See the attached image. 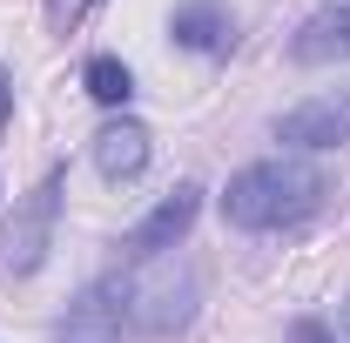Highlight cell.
<instances>
[{
  "label": "cell",
  "instance_id": "obj_1",
  "mask_svg": "<svg viewBox=\"0 0 350 343\" xmlns=\"http://www.w3.org/2000/svg\"><path fill=\"white\" fill-rule=\"evenodd\" d=\"M330 182L317 162L304 155H269V162H250V169L229 175L222 189V222L229 229H250V236H269V229H297L323 209Z\"/></svg>",
  "mask_w": 350,
  "mask_h": 343
},
{
  "label": "cell",
  "instance_id": "obj_2",
  "mask_svg": "<svg viewBox=\"0 0 350 343\" xmlns=\"http://www.w3.org/2000/svg\"><path fill=\"white\" fill-rule=\"evenodd\" d=\"M115 297H122V323L148 330V337H169L196 323V303H202V276L189 262H162L148 256L142 269L115 276Z\"/></svg>",
  "mask_w": 350,
  "mask_h": 343
},
{
  "label": "cell",
  "instance_id": "obj_3",
  "mask_svg": "<svg viewBox=\"0 0 350 343\" xmlns=\"http://www.w3.org/2000/svg\"><path fill=\"white\" fill-rule=\"evenodd\" d=\"M61 189H68V169H47L21 202L7 215V229H0V269L7 276H34L54 249V222H61Z\"/></svg>",
  "mask_w": 350,
  "mask_h": 343
},
{
  "label": "cell",
  "instance_id": "obj_4",
  "mask_svg": "<svg viewBox=\"0 0 350 343\" xmlns=\"http://www.w3.org/2000/svg\"><path fill=\"white\" fill-rule=\"evenodd\" d=\"M276 141L297 148V155H323V148H344L350 141V81L344 87H323L297 101L290 115H276Z\"/></svg>",
  "mask_w": 350,
  "mask_h": 343
},
{
  "label": "cell",
  "instance_id": "obj_5",
  "mask_svg": "<svg viewBox=\"0 0 350 343\" xmlns=\"http://www.w3.org/2000/svg\"><path fill=\"white\" fill-rule=\"evenodd\" d=\"M196 215H202V182H175L169 195H162V202H155V209H148V215L129 229V256H135V262L169 256L175 243L196 229Z\"/></svg>",
  "mask_w": 350,
  "mask_h": 343
},
{
  "label": "cell",
  "instance_id": "obj_6",
  "mask_svg": "<svg viewBox=\"0 0 350 343\" xmlns=\"http://www.w3.org/2000/svg\"><path fill=\"white\" fill-rule=\"evenodd\" d=\"M122 297H115V276L108 283H88L81 297L61 310V323H54V343H122Z\"/></svg>",
  "mask_w": 350,
  "mask_h": 343
},
{
  "label": "cell",
  "instance_id": "obj_7",
  "mask_svg": "<svg viewBox=\"0 0 350 343\" xmlns=\"http://www.w3.org/2000/svg\"><path fill=\"white\" fill-rule=\"evenodd\" d=\"M169 34H175V47H189V54H229V47H236V14H229L222 0H182L169 14Z\"/></svg>",
  "mask_w": 350,
  "mask_h": 343
},
{
  "label": "cell",
  "instance_id": "obj_8",
  "mask_svg": "<svg viewBox=\"0 0 350 343\" xmlns=\"http://www.w3.org/2000/svg\"><path fill=\"white\" fill-rule=\"evenodd\" d=\"M148 155H155V135L142 128L135 115H115L108 128L94 135V169L108 175V182H135V175L148 169Z\"/></svg>",
  "mask_w": 350,
  "mask_h": 343
},
{
  "label": "cell",
  "instance_id": "obj_9",
  "mask_svg": "<svg viewBox=\"0 0 350 343\" xmlns=\"http://www.w3.org/2000/svg\"><path fill=\"white\" fill-rule=\"evenodd\" d=\"M290 61H304V68L350 61V7H323V14H310L304 27H297V41H290Z\"/></svg>",
  "mask_w": 350,
  "mask_h": 343
},
{
  "label": "cell",
  "instance_id": "obj_10",
  "mask_svg": "<svg viewBox=\"0 0 350 343\" xmlns=\"http://www.w3.org/2000/svg\"><path fill=\"white\" fill-rule=\"evenodd\" d=\"M81 87L101 101V108H129V101H135V74H129V61H122V54H88Z\"/></svg>",
  "mask_w": 350,
  "mask_h": 343
},
{
  "label": "cell",
  "instance_id": "obj_11",
  "mask_svg": "<svg viewBox=\"0 0 350 343\" xmlns=\"http://www.w3.org/2000/svg\"><path fill=\"white\" fill-rule=\"evenodd\" d=\"M290 343H337V337H330V323H317V316H297V323H290Z\"/></svg>",
  "mask_w": 350,
  "mask_h": 343
},
{
  "label": "cell",
  "instance_id": "obj_12",
  "mask_svg": "<svg viewBox=\"0 0 350 343\" xmlns=\"http://www.w3.org/2000/svg\"><path fill=\"white\" fill-rule=\"evenodd\" d=\"M7 115H14V87H7V74H0V128H7Z\"/></svg>",
  "mask_w": 350,
  "mask_h": 343
},
{
  "label": "cell",
  "instance_id": "obj_13",
  "mask_svg": "<svg viewBox=\"0 0 350 343\" xmlns=\"http://www.w3.org/2000/svg\"><path fill=\"white\" fill-rule=\"evenodd\" d=\"M344 343H350V303H344Z\"/></svg>",
  "mask_w": 350,
  "mask_h": 343
}]
</instances>
